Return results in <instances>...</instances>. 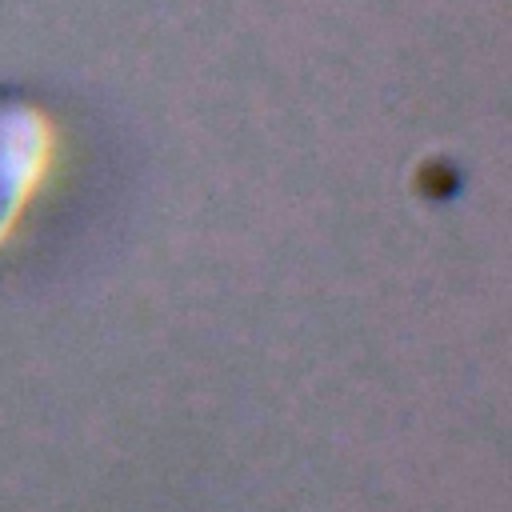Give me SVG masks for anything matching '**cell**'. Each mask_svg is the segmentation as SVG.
<instances>
[{
  "instance_id": "6da1fadb",
  "label": "cell",
  "mask_w": 512,
  "mask_h": 512,
  "mask_svg": "<svg viewBox=\"0 0 512 512\" xmlns=\"http://www.w3.org/2000/svg\"><path fill=\"white\" fill-rule=\"evenodd\" d=\"M52 148L56 132L40 100L16 84H0V244L36 196Z\"/></svg>"
}]
</instances>
